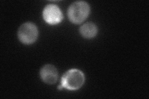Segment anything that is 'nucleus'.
I'll use <instances>...</instances> for the list:
<instances>
[{"instance_id": "nucleus-5", "label": "nucleus", "mask_w": 149, "mask_h": 99, "mask_svg": "<svg viewBox=\"0 0 149 99\" xmlns=\"http://www.w3.org/2000/svg\"><path fill=\"white\" fill-rule=\"evenodd\" d=\"M40 78L47 84L52 85L57 82L58 78V71L54 65L47 64L40 69Z\"/></svg>"}, {"instance_id": "nucleus-6", "label": "nucleus", "mask_w": 149, "mask_h": 99, "mask_svg": "<svg viewBox=\"0 0 149 99\" xmlns=\"http://www.w3.org/2000/svg\"><path fill=\"white\" fill-rule=\"evenodd\" d=\"M81 35L86 39H92L97 33V28L93 22H87L82 25L80 29Z\"/></svg>"}, {"instance_id": "nucleus-1", "label": "nucleus", "mask_w": 149, "mask_h": 99, "mask_svg": "<svg viewBox=\"0 0 149 99\" xmlns=\"http://www.w3.org/2000/svg\"><path fill=\"white\" fill-rule=\"evenodd\" d=\"M85 81V74L81 70L70 69L63 74L60 84L67 90L77 91L82 87Z\"/></svg>"}, {"instance_id": "nucleus-2", "label": "nucleus", "mask_w": 149, "mask_h": 99, "mask_svg": "<svg viewBox=\"0 0 149 99\" xmlns=\"http://www.w3.org/2000/svg\"><path fill=\"white\" fill-rule=\"evenodd\" d=\"M90 12V6L86 1H78L73 3L69 6L67 15L72 23L79 24L88 17Z\"/></svg>"}, {"instance_id": "nucleus-3", "label": "nucleus", "mask_w": 149, "mask_h": 99, "mask_svg": "<svg viewBox=\"0 0 149 99\" xmlns=\"http://www.w3.org/2000/svg\"><path fill=\"white\" fill-rule=\"evenodd\" d=\"M38 34V29L35 24L28 22L22 24L19 28L17 37L22 44L30 45L37 40Z\"/></svg>"}, {"instance_id": "nucleus-4", "label": "nucleus", "mask_w": 149, "mask_h": 99, "mask_svg": "<svg viewBox=\"0 0 149 99\" xmlns=\"http://www.w3.org/2000/svg\"><path fill=\"white\" fill-rule=\"evenodd\" d=\"M44 21L50 25H56L61 22L63 16L62 10L56 4H50L47 5L43 10Z\"/></svg>"}]
</instances>
